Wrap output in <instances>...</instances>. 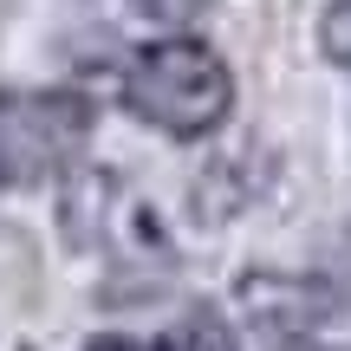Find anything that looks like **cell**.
Here are the masks:
<instances>
[{"mask_svg":"<svg viewBox=\"0 0 351 351\" xmlns=\"http://www.w3.org/2000/svg\"><path fill=\"white\" fill-rule=\"evenodd\" d=\"M124 104L169 137H208L234 111V78H228L215 46L176 33V39H150L143 52H130Z\"/></svg>","mask_w":351,"mask_h":351,"instance_id":"cell-1","label":"cell"},{"mask_svg":"<svg viewBox=\"0 0 351 351\" xmlns=\"http://www.w3.org/2000/svg\"><path fill=\"white\" fill-rule=\"evenodd\" d=\"M85 351H234V339H228L208 313H195L176 332H163V339H124V332H117V339H91Z\"/></svg>","mask_w":351,"mask_h":351,"instance_id":"cell-3","label":"cell"},{"mask_svg":"<svg viewBox=\"0 0 351 351\" xmlns=\"http://www.w3.org/2000/svg\"><path fill=\"white\" fill-rule=\"evenodd\" d=\"M137 13H150V20H169V26H182V20H195V13H208L215 0H130Z\"/></svg>","mask_w":351,"mask_h":351,"instance_id":"cell-5","label":"cell"},{"mask_svg":"<svg viewBox=\"0 0 351 351\" xmlns=\"http://www.w3.org/2000/svg\"><path fill=\"white\" fill-rule=\"evenodd\" d=\"M91 111L65 91H33V98H0V182H33L72 163L85 143Z\"/></svg>","mask_w":351,"mask_h":351,"instance_id":"cell-2","label":"cell"},{"mask_svg":"<svg viewBox=\"0 0 351 351\" xmlns=\"http://www.w3.org/2000/svg\"><path fill=\"white\" fill-rule=\"evenodd\" d=\"M319 46H326V59L351 72V0H332L326 20H319Z\"/></svg>","mask_w":351,"mask_h":351,"instance_id":"cell-4","label":"cell"}]
</instances>
